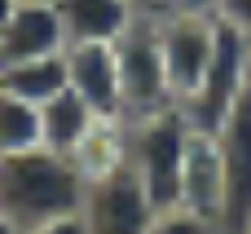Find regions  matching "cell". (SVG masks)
I'll return each mask as SVG.
<instances>
[{"instance_id": "obj_1", "label": "cell", "mask_w": 251, "mask_h": 234, "mask_svg": "<svg viewBox=\"0 0 251 234\" xmlns=\"http://www.w3.org/2000/svg\"><path fill=\"white\" fill-rule=\"evenodd\" d=\"M88 177L75 155H57L49 146L0 155V217L18 230H35L57 217H75L84 208Z\"/></svg>"}, {"instance_id": "obj_2", "label": "cell", "mask_w": 251, "mask_h": 234, "mask_svg": "<svg viewBox=\"0 0 251 234\" xmlns=\"http://www.w3.org/2000/svg\"><path fill=\"white\" fill-rule=\"evenodd\" d=\"M190 137H194V119L176 102L124 119V155L141 177V186L150 190L154 208H172L181 199V168H185Z\"/></svg>"}, {"instance_id": "obj_3", "label": "cell", "mask_w": 251, "mask_h": 234, "mask_svg": "<svg viewBox=\"0 0 251 234\" xmlns=\"http://www.w3.org/2000/svg\"><path fill=\"white\" fill-rule=\"evenodd\" d=\"M88 190H84V230L88 234H150L159 208L150 199V190L141 186V177L132 173L128 155L88 168Z\"/></svg>"}, {"instance_id": "obj_4", "label": "cell", "mask_w": 251, "mask_h": 234, "mask_svg": "<svg viewBox=\"0 0 251 234\" xmlns=\"http://www.w3.org/2000/svg\"><path fill=\"white\" fill-rule=\"evenodd\" d=\"M247 75H251V35L247 27L229 22L216 13V44H212V62L194 88V97L185 102L194 128H207L216 133L225 124V115L243 102L247 93Z\"/></svg>"}, {"instance_id": "obj_5", "label": "cell", "mask_w": 251, "mask_h": 234, "mask_svg": "<svg viewBox=\"0 0 251 234\" xmlns=\"http://www.w3.org/2000/svg\"><path fill=\"white\" fill-rule=\"evenodd\" d=\"M119 53V88H124V119L150 115L159 106H172L168 71H163V49H159V18L137 13L132 27L115 40Z\"/></svg>"}, {"instance_id": "obj_6", "label": "cell", "mask_w": 251, "mask_h": 234, "mask_svg": "<svg viewBox=\"0 0 251 234\" xmlns=\"http://www.w3.org/2000/svg\"><path fill=\"white\" fill-rule=\"evenodd\" d=\"M216 44V13H159V49L172 102L185 106L212 62Z\"/></svg>"}, {"instance_id": "obj_7", "label": "cell", "mask_w": 251, "mask_h": 234, "mask_svg": "<svg viewBox=\"0 0 251 234\" xmlns=\"http://www.w3.org/2000/svg\"><path fill=\"white\" fill-rule=\"evenodd\" d=\"M66 84L97 111V119H124V88H119V53L110 40H79L66 44Z\"/></svg>"}, {"instance_id": "obj_8", "label": "cell", "mask_w": 251, "mask_h": 234, "mask_svg": "<svg viewBox=\"0 0 251 234\" xmlns=\"http://www.w3.org/2000/svg\"><path fill=\"white\" fill-rule=\"evenodd\" d=\"M221 155H225V234H238L251 217V97L225 115V124L216 128Z\"/></svg>"}, {"instance_id": "obj_9", "label": "cell", "mask_w": 251, "mask_h": 234, "mask_svg": "<svg viewBox=\"0 0 251 234\" xmlns=\"http://www.w3.org/2000/svg\"><path fill=\"white\" fill-rule=\"evenodd\" d=\"M176 204L190 208V212H203L212 221L225 217V155H221L216 133H207V128H194V137H190L185 168H181V199Z\"/></svg>"}, {"instance_id": "obj_10", "label": "cell", "mask_w": 251, "mask_h": 234, "mask_svg": "<svg viewBox=\"0 0 251 234\" xmlns=\"http://www.w3.org/2000/svg\"><path fill=\"white\" fill-rule=\"evenodd\" d=\"M62 49H66V27L53 0H22L13 18L0 27V66L62 53Z\"/></svg>"}, {"instance_id": "obj_11", "label": "cell", "mask_w": 251, "mask_h": 234, "mask_svg": "<svg viewBox=\"0 0 251 234\" xmlns=\"http://www.w3.org/2000/svg\"><path fill=\"white\" fill-rule=\"evenodd\" d=\"M40 119H44V146L57 150V155H79L88 146V137L97 133V124H106V119H97V111L71 84L40 106Z\"/></svg>"}, {"instance_id": "obj_12", "label": "cell", "mask_w": 251, "mask_h": 234, "mask_svg": "<svg viewBox=\"0 0 251 234\" xmlns=\"http://www.w3.org/2000/svg\"><path fill=\"white\" fill-rule=\"evenodd\" d=\"M57 13H62V27H66V44H79V40H119L137 9L132 0H53Z\"/></svg>"}, {"instance_id": "obj_13", "label": "cell", "mask_w": 251, "mask_h": 234, "mask_svg": "<svg viewBox=\"0 0 251 234\" xmlns=\"http://www.w3.org/2000/svg\"><path fill=\"white\" fill-rule=\"evenodd\" d=\"M0 88L44 106L49 97H57L66 88V49L62 53H44V58H26V62H13V66H0Z\"/></svg>"}, {"instance_id": "obj_14", "label": "cell", "mask_w": 251, "mask_h": 234, "mask_svg": "<svg viewBox=\"0 0 251 234\" xmlns=\"http://www.w3.org/2000/svg\"><path fill=\"white\" fill-rule=\"evenodd\" d=\"M31 146H44L40 106L26 102V97H18V93H4L0 88V155L31 150Z\"/></svg>"}, {"instance_id": "obj_15", "label": "cell", "mask_w": 251, "mask_h": 234, "mask_svg": "<svg viewBox=\"0 0 251 234\" xmlns=\"http://www.w3.org/2000/svg\"><path fill=\"white\" fill-rule=\"evenodd\" d=\"M150 234H225V226L212 221V217H203V212H190V208L172 204V208H159Z\"/></svg>"}, {"instance_id": "obj_16", "label": "cell", "mask_w": 251, "mask_h": 234, "mask_svg": "<svg viewBox=\"0 0 251 234\" xmlns=\"http://www.w3.org/2000/svg\"><path fill=\"white\" fill-rule=\"evenodd\" d=\"M22 234H88V230H84V217L75 212V217H57V221H44V226L22 230Z\"/></svg>"}, {"instance_id": "obj_17", "label": "cell", "mask_w": 251, "mask_h": 234, "mask_svg": "<svg viewBox=\"0 0 251 234\" xmlns=\"http://www.w3.org/2000/svg\"><path fill=\"white\" fill-rule=\"evenodd\" d=\"M216 13L238 27H251V0H216Z\"/></svg>"}, {"instance_id": "obj_18", "label": "cell", "mask_w": 251, "mask_h": 234, "mask_svg": "<svg viewBox=\"0 0 251 234\" xmlns=\"http://www.w3.org/2000/svg\"><path fill=\"white\" fill-rule=\"evenodd\" d=\"M132 9H137V13H154V18H159V13H163V0H132Z\"/></svg>"}, {"instance_id": "obj_19", "label": "cell", "mask_w": 251, "mask_h": 234, "mask_svg": "<svg viewBox=\"0 0 251 234\" xmlns=\"http://www.w3.org/2000/svg\"><path fill=\"white\" fill-rule=\"evenodd\" d=\"M18 4H22V0H0V27L13 18V9H18Z\"/></svg>"}, {"instance_id": "obj_20", "label": "cell", "mask_w": 251, "mask_h": 234, "mask_svg": "<svg viewBox=\"0 0 251 234\" xmlns=\"http://www.w3.org/2000/svg\"><path fill=\"white\" fill-rule=\"evenodd\" d=\"M0 234H22V230H18V226H13L9 217H0Z\"/></svg>"}, {"instance_id": "obj_21", "label": "cell", "mask_w": 251, "mask_h": 234, "mask_svg": "<svg viewBox=\"0 0 251 234\" xmlns=\"http://www.w3.org/2000/svg\"><path fill=\"white\" fill-rule=\"evenodd\" d=\"M238 234H251V217H247V226H243V230H238Z\"/></svg>"}, {"instance_id": "obj_22", "label": "cell", "mask_w": 251, "mask_h": 234, "mask_svg": "<svg viewBox=\"0 0 251 234\" xmlns=\"http://www.w3.org/2000/svg\"><path fill=\"white\" fill-rule=\"evenodd\" d=\"M247 97H251V75H247Z\"/></svg>"}, {"instance_id": "obj_23", "label": "cell", "mask_w": 251, "mask_h": 234, "mask_svg": "<svg viewBox=\"0 0 251 234\" xmlns=\"http://www.w3.org/2000/svg\"><path fill=\"white\" fill-rule=\"evenodd\" d=\"M247 35H251V27H247Z\"/></svg>"}]
</instances>
